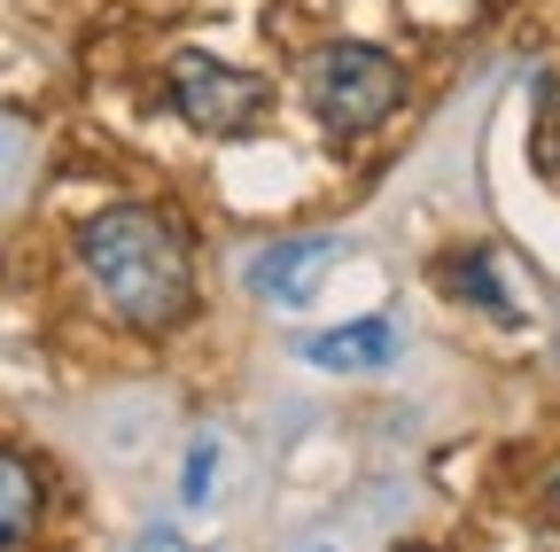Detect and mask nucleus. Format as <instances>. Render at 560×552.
Instances as JSON below:
<instances>
[{"label":"nucleus","instance_id":"39448f33","mask_svg":"<svg viewBox=\"0 0 560 552\" xmlns=\"http://www.w3.org/2000/svg\"><path fill=\"white\" fill-rule=\"evenodd\" d=\"M327 257H335L327 242H289V249H272V257L257 265V289L280 296V304H296V296L319 281V272H327Z\"/></svg>","mask_w":560,"mask_h":552},{"label":"nucleus","instance_id":"20e7f679","mask_svg":"<svg viewBox=\"0 0 560 552\" xmlns=\"http://www.w3.org/2000/svg\"><path fill=\"white\" fill-rule=\"evenodd\" d=\"M397 351V334H389V319H359V327H335V334H319L312 342V366H335V374H359V366H382Z\"/></svg>","mask_w":560,"mask_h":552},{"label":"nucleus","instance_id":"9d476101","mask_svg":"<svg viewBox=\"0 0 560 552\" xmlns=\"http://www.w3.org/2000/svg\"><path fill=\"white\" fill-rule=\"evenodd\" d=\"M552 506H560V482H552Z\"/></svg>","mask_w":560,"mask_h":552},{"label":"nucleus","instance_id":"0eeeda50","mask_svg":"<svg viewBox=\"0 0 560 552\" xmlns=\"http://www.w3.org/2000/svg\"><path fill=\"white\" fill-rule=\"evenodd\" d=\"M444 281H452V289H467L482 312H499V319L514 312V304H506V289H499V272H490V257H452V265H444Z\"/></svg>","mask_w":560,"mask_h":552},{"label":"nucleus","instance_id":"7ed1b4c3","mask_svg":"<svg viewBox=\"0 0 560 552\" xmlns=\"http://www.w3.org/2000/svg\"><path fill=\"white\" fill-rule=\"evenodd\" d=\"M172 109H179L195 132L234 141V132H257V117L272 109V86H265L257 71L219 62V55H179V62H172Z\"/></svg>","mask_w":560,"mask_h":552},{"label":"nucleus","instance_id":"6e6552de","mask_svg":"<svg viewBox=\"0 0 560 552\" xmlns=\"http://www.w3.org/2000/svg\"><path fill=\"white\" fill-rule=\"evenodd\" d=\"M537 156H545V172H560V102H552V117L537 132Z\"/></svg>","mask_w":560,"mask_h":552},{"label":"nucleus","instance_id":"f03ea898","mask_svg":"<svg viewBox=\"0 0 560 552\" xmlns=\"http://www.w3.org/2000/svg\"><path fill=\"white\" fill-rule=\"evenodd\" d=\"M304 94H312V109H319V125L327 132H374L397 102H405V71L382 55V47H319L312 55V71H304Z\"/></svg>","mask_w":560,"mask_h":552},{"label":"nucleus","instance_id":"423d86ee","mask_svg":"<svg viewBox=\"0 0 560 552\" xmlns=\"http://www.w3.org/2000/svg\"><path fill=\"white\" fill-rule=\"evenodd\" d=\"M32 521H39V474L16 451H0V544L32 537Z\"/></svg>","mask_w":560,"mask_h":552},{"label":"nucleus","instance_id":"1a4fd4ad","mask_svg":"<svg viewBox=\"0 0 560 552\" xmlns=\"http://www.w3.org/2000/svg\"><path fill=\"white\" fill-rule=\"evenodd\" d=\"M187 498H210V444L187 459Z\"/></svg>","mask_w":560,"mask_h":552},{"label":"nucleus","instance_id":"f257e3e1","mask_svg":"<svg viewBox=\"0 0 560 552\" xmlns=\"http://www.w3.org/2000/svg\"><path fill=\"white\" fill-rule=\"evenodd\" d=\"M79 265L86 281L102 289V304L140 327V334H164L195 312V257L179 242V226L149 202H117L79 234Z\"/></svg>","mask_w":560,"mask_h":552}]
</instances>
